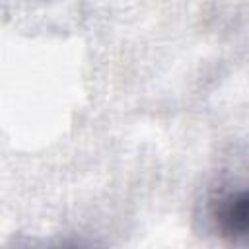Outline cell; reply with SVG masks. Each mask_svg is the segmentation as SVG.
Masks as SVG:
<instances>
[{
  "mask_svg": "<svg viewBox=\"0 0 249 249\" xmlns=\"http://www.w3.org/2000/svg\"><path fill=\"white\" fill-rule=\"evenodd\" d=\"M210 220L220 237L249 247V185L226 191L214 198Z\"/></svg>",
  "mask_w": 249,
  "mask_h": 249,
  "instance_id": "1",
  "label": "cell"
}]
</instances>
